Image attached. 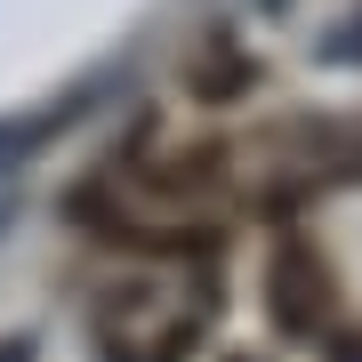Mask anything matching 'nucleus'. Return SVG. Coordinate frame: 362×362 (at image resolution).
Segmentation results:
<instances>
[{
  "instance_id": "nucleus-2",
  "label": "nucleus",
  "mask_w": 362,
  "mask_h": 362,
  "mask_svg": "<svg viewBox=\"0 0 362 362\" xmlns=\"http://www.w3.org/2000/svg\"><path fill=\"white\" fill-rule=\"evenodd\" d=\"M330 362H362V330H338L330 338Z\"/></svg>"
},
{
  "instance_id": "nucleus-1",
  "label": "nucleus",
  "mask_w": 362,
  "mask_h": 362,
  "mask_svg": "<svg viewBox=\"0 0 362 362\" xmlns=\"http://www.w3.org/2000/svg\"><path fill=\"white\" fill-rule=\"evenodd\" d=\"M322 314H330L322 258H314L306 242H290L282 258H274V322L282 330H322Z\"/></svg>"
}]
</instances>
